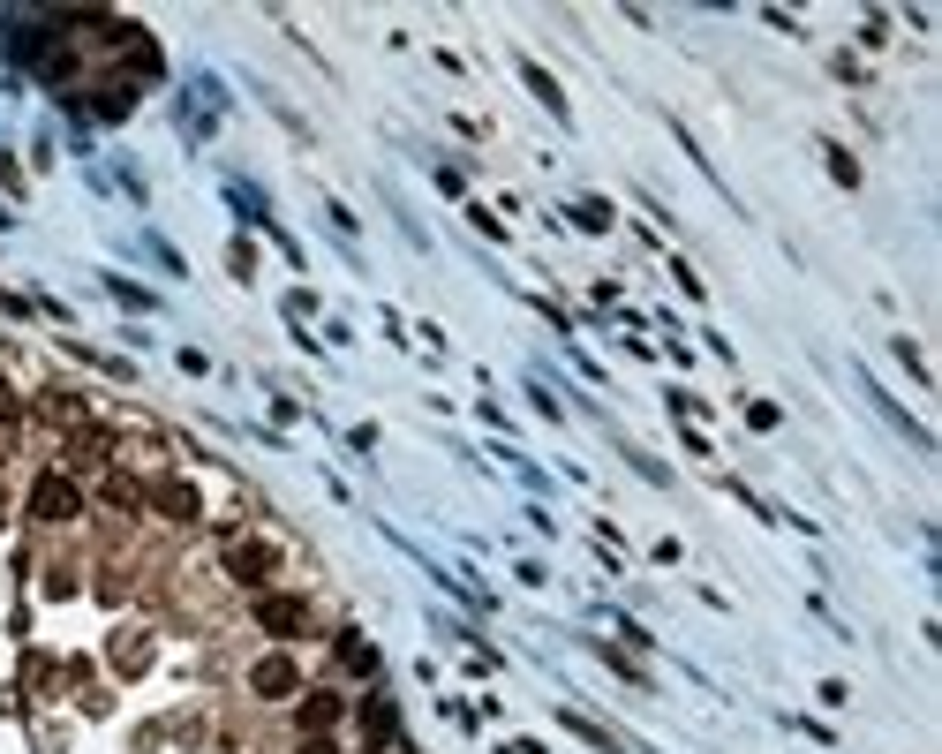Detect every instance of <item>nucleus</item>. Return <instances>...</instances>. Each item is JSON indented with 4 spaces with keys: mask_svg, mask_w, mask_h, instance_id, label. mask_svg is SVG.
Masks as SVG:
<instances>
[{
    "mask_svg": "<svg viewBox=\"0 0 942 754\" xmlns=\"http://www.w3.org/2000/svg\"><path fill=\"white\" fill-rule=\"evenodd\" d=\"M264 626H302V603H287V596H272V603H264Z\"/></svg>",
    "mask_w": 942,
    "mask_h": 754,
    "instance_id": "nucleus-3",
    "label": "nucleus"
},
{
    "mask_svg": "<svg viewBox=\"0 0 942 754\" xmlns=\"http://www.w3.org/2000/svg\"><path fill=\"white\" fill-rule=\"evenodd\" d=\"M38 513H46V520H69V513H76V491L60 483V475H46V483H38Z\"/></svg>",
    "mask_w": 942,
    "mask_h": 754,
    "instance_id": "nucleus-1",
    "label": "nucleus"
},
{
    "mask_svg": "<svg viewBox=\"0 0 942 754\" xmlns=\"http://www.w3.org/2000/svg\"><path fill=\"white\" fill-rule=\"evenodd\" d=\"M256 686H264V694H287V686H294V664H287V657L256 664Z\"/></svg>",
    "mask_w": 942,
    "mask_h": 754,
    "instance_id": "nucleus-2",
    "label": "nucleus"
}]
</instances>
